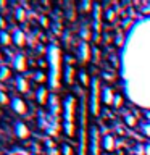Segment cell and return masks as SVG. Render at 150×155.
<instances>
[{
	"instance_id": "603a6c76",
	"label": "cell",
	"mask_w": 150,
	"mask_h": 155,
	"mask_svg": "<svg viewBox=\"0 0 150 155\" xmlns=\"http://www.w3.org/2000/svg\"><path fill=\"white\" fill-rule=\"evenodd\" d=\"M81 37H82V41H84V42L89 41V37H90V31H89V28H87V26H84V28L81 29Z\"/></svg>"
},
{
	"instance_id": "4316f807",
	"label": "cell",
	"mask_w": 150,
	"mask_h": 155,
	"mask_svg": "<svg viewBox=\"0 0 150 155\" xmlns=\"http://www.w3.org/2000/svg\"><path fill=\"white\" fill-rule=\"evenodd\" d=\"M15 16H16L18 21H24V10H23V8H16V12H15Z\"/></svg>"
},
{
	"instance_id": "3957f363",
	"label": "cell",
	"mask_w": 150,
	"mask_h": 155,
	"mask_svg": "<svg viewBox=\"0 0 150 155\" xmlns=\"http://www.w3.org/2000/svg\"><path fill=\"white\" fill-rule=\"evenodd\" d=\"M76 116V97L74 95H66L63 100V118L66 123H74Z\"/></svg>"
},
{
	"instance_id": "7a4b0ae2",
	"label": "cell",
	"mask_w": 150,
	"mask_h": 155,
	"mask_svg": "<svg viewBox=\"0 0 150 155\" xmlns=\"http://www.w3.org/2000/svg\"><path fill=\"white\" fill-rule=\"evenodd\" d=\"M89 91L90 92H89V99H87L89 111H90V115L97 116L100 113V104H102V87H100V79L99 78H92Z\"/></svg>"
},
{
	"instance_id": "9a60e30c",
	"label": "cell",
	"mask_w": 150,
	"mask_h": 155,
	"mask_svg": "<svg viewBox=\"0 0 150 155\" xmlns=\"http://www.w3.org/2000/svg\"><path fill=\"white\" fill-rule=\"evenodd\" d=\"M11 42H13L11 34L7 32L5 29H2V31H0V44H2V45H10Z\"/></svg>"
},
{
	"instance_id": "8fae6325",
	"label": "cell",
	"mask_w": 150,
	"mask_h": 155,
	"mask_svg": "<svg viewBox=\"0 0 150 155\" xmlns=\"http://www.w3.org/2000/svg\"><path fill=\"white\" fill-rule=\"evenodd\" d=\"M13 68L19 73L26 71V58H24L23 53H16L13 57Z\"/></svg>"
},
{
	"instance_id": "d6986e66",
	"label": "cell",
	"mask_w": 150,
	"mask_h": 155,
	"mask_svg": "<svg viewBox=\"0 0 150 155\" xmlns=\"http://www.w3.org/2000/svg\"><path fill=\"white\" fill-rule=\"evenodd\" d=\"M77 78H79V82H81L82 86L90 87V81H92V79H89V76H87V73H86L84 70L79 71V76H77Z\"/></svg>"
},
{
	"instance_id": "4fadbf2b",
	"label": "cell",
	"mask_w": 150,
	"mask_h": 155,
	"mask_svg": "<svg viewBox=\"0 0 150 155\" xmlns=\"http://www.w3.org/2000/svg\"><path fill=\"white\" fill-rule=\"evenodd\" d=\"M11 37H13V44H15V45H18V47H23L24 44H26V34H24L21 29H18V28L13 31Z\"/></svg>"
},
{
	"instance_id": "5b68a950",
	"label": "cell",
	"mask_w": 150,
	"mask_h": 155,
	"mask_svg": "<svg viewBox=\"0 0 150 155\" xmlns=\"http://www.w3.org/2000/svg\"><path fill=\"white\" fill-rule=\"evenodd\" d=\"M94 37L97 42L100 41V32H102V7L100 5H94Z\"/></svg>"
},
{
	"instance_id": "7402d4cb",
	"label": "cell",
	"mask_w": 150,
	"mask_h": 155,
	"mask_svg": "<svg viewBox=\"0 0 150 155\" xmlns=\"http://www.w3.org/2000/svg\"><path fill=\"white\" fill-rule=\"evenodd\" d=\"M124 121H126V124H128V126H131V128H134L135 123H137L135 118H134V115H131V113H128V115L124 116Z\"/></svg>"
},
{
	"instance_id": "6da1fadb",
	"label": "cell",
	"mask_w": 150,
	"mask_h": 155,
	"mask_svg": "<svg viewBox=\"0 0 150 155\" xmlns=\"http://www.w3.org/2000/svg\"><path fill=\"white\" fill-rule=\"evenodd\" d=\"M47 60H48V65H50V73H48V89L57 91L58 87H60V78H61V52L57 45H48Z\"/></svg>"
},
{
	"instance_id": "30bf717a",
	"label": "cell",
	"mask_w": 150,
	"mask_h": 155,
	"mask_svg": "<svg viewBox=\"0 0 150 155\" xmlns=\"http://www.w3.org/2000/svg\"><path fill=\"white\" fill-rule=\"evenodd\" d=\"M115 92L113 89L110 87H102V104L103 105H113V100H115Z\"/></svg>"
},
{
	"instance_id": "e0dca14e",
	"label": "cell",
	"mask_w": 150,
	"mask_h": 155,
	"mask_svg": "<svg viewBox=\"0 0 150 155\" xmlns=\"http://www.w3.org/2000/svg\"><path fill=\"white\" fill-rule=\"evenodd\" d=\"M63 129H65L66 136H70V137H74V136H76L74 123H66V121H63Z\"/></svg>"
},
{
	"instance_id": "8992f818",
	"label": "cell",
	"mask_w": 150,
	"mask_h": 155,
	"mask_svg": "<svg viewBox=\"0 0 150 155\" xmlns=\"http://www.w3.org/2000/svg\"><path fill=\"white\" fill-rule=\"evenodd\" d=\"M76 55H77V60H79L81 63H87V61H89L90 60V47H89V44L84 42V41H81V44L77 45Z\"/></svg>"
},
{
	"instance_id": "44dd1931",
	"label": "cell",
	"mask_w": 150,
	"mask_h": 155,
	"mask_svg": "<svg viewBox=\"0 0 150 155\" xmlns=\"http://www.w3.org/2000/svg\"><path fill=\"white\" fill-rule=\"evenodd\" d=\"M140 129H142V134L150 137V121H144L142 124H140Z\"/></svg>"
},
{
	"instance_id": "277c9868",
	"label": "cell",
	"mask_w": 150,
	"mask_h": 155,
	"mask_svg": "<svg viewBox=\"0 0 150 155\" xmlns=\"http://www.w3.org/2000/svg\"><path fill=\"white\" fill-rule=\"evenodd\" d=\"M100 136H99V129L95 126H92L89 131V155H100L99 149H100Z\"/></svg>"
},
{
	"instance_id": "484cf974",
	"label": "cell",
	"mask_w": 150,
	"mask_h": 155,
	"mask_svg": "<svg viewBox=\"0 0 150 155\" xmlns=\"http://www.w3.org/2000/svg\"><path fill=\"white\" fill-rule=\"evenodd\" d=\"M34 79H36L37 82H44V81L47 79V78H45V74H44L42 71H37L36 74H34ZM47 81H48V79H47Z\"/></svg>"
},
{
	"instance_id": "f1b7e54d",
	"label": "cell",
	"mask_w": 150,
	"mask_h": 155,
	"mask_svg": "<svg viewBox=\"0 0 150 155\" xmlns=\"http://www.w3.org/2000/svg\"><path fill=\"white\" fill-rule=\"evenodd\" d=\"M105 19L113 21V19H115V12H113V10H106V12H105Z\"/></svg>"
},
{
	"instance_id": "d4e9b609",
	"label": "cell",
	"mask_w": 150,
	"mask_h": 155,
	"mask_svg": "<svg viewBox=\"0 0 150 155\" xmlns=\"http://www.w3.org/2000/svg\"><path fill=\"white\" fill-rule=\"evenodd\" d=\"M79 8L82 10V12H89V10L94 8V5H92V2H82V3L79 5Z\"/></svg>"
},
{
	"instance_id": "83f0119b",
	"label": "cell",
	"mask_w": 150,
	"mask_h": 155,
	"mask_svg": "<svg viewBox=\"0 0 150 155\" xmlns=\"http://www.w3.org/2000/svg\"><path fill=\"white\" fill-rule=\"evenodd\" d=\"M121 104H123V97L121 95H115V100H113V107H116V108H119Z\"/></svg>"
},
{
	"instance_id": "5bb4252c",
	"label": "cell",
	"mask_w": 150,
	"mask_h": 155,
	"mask_svg": "<svg viewBox=\"0 0 150 155\" xmlns=\"http://www.w3.org/2000/svg\"><path fill=\"white\" fill-rule=\"evenodd\" d=\"M102 147H103L106 152H113L115 150V137L111 134H105L102 137Z\"/></svg>"
},
{
	"instance_id": "ffe728a7",
	"label": "cell",
	"mask_w": 150,
	"mask_h": 155,
	"mask_svg": "<svg viewBox=\"0 0 150 155\" xmlns=\"http://www.w3.org/2000/svg\"><path fill=\"white\" fill-rule=\"evenodd\" d=\"M10 68L8 66H0V81H7L10 78Z\"/></svg>"
},
{
	"instance_id": "4dcf8cb0",
	"label": "cell",
	"mask_w": 150,
	"mask_h": 155,
	"mask_svg": "<svg viewBox=\"0 0 150 155\" xmlns=\"http://www.w3.org/2000/svg\"><path fill=\"white\" fill-rule=\"evenodd\" d=\"M144 153H145V155H150V142L144 145Z\"/></svg>"
},
{
	"instance_id": "ba28073f",
	"label": "cell",
	"mask_w": 150,
	"mask_h": 155,
	"mask_svg": "<svg viewBox=\"0 0 150 155\" xmlns=\"http://www.w3.org/2000/svg\"><path fill=\"white\" fill-rule=\"evenodd\" d=\"M29 134H31V131H29V128L23 123V121H16V123H15V136H16L18 139H28Z\"/></svg>"
},
{
	"instance_id": "f546056e",
	"label": "cell",
	"mask_w": 150,
	"mask_h": 155,
	"mask_svg": "<svg viewBox=\"0 0 150 155\" xmlns=\"http://www.w3.org/2000/svg\"><path fill=\"white\" fill-rule=\"evenodd\" d=\"M7 102H8V97L5 95V92H2V91H0V105H5Z\"/></svg>"
},
{
	"instance_id": "2e32d148",
	"label": "cell",
	"mask_w": 150,
	"mask_h": 155,
	"mask_svg": "<svg viewBox=\"0 0 150 155\" xmlns=\"http://www.w3.org/2000/svg\"><path fill=\"white\" fill-rule=\"evenodd\" d=\"M15 84H16V87H18V91H19V92H28V89H29L28 81L24 79L23 76H18V78H16V81H15Z\"/></svg>"
},
{
	"instance_id": "ac0fdd59",
	"label": "cell",
	"mask_w": 150,
	"mask_h": 155,
	"mask_svg": "<svg viewBox=\"0 0 150 155\" xmlns=\"http://www.w3.org/2000/svg\"><path fill=\"white\" fill-rule=\"evenodd\" d=\"M65 81L68 84H71L74 81V68L73 66H65Z\"/></svg>"
},
{
	"instance_id": "cb8c5ba5",
	"label": "cell",
	"mask_w": 150,
	"mask_h": 155,
	"mask_svg": "<svg viewBox=\"0 0 150 155\" xmlns=\"http://www.w3.org/2000/svg\"><path fill=\"white\" fill-rule=\"evenodd\" d=\"M61 155H74V152H73V149L68 144H63L61 145Z\"/></svg>"
},
{
	"instance_id": "d6a6232c",
	"label": "cell",
	"mask_w": 150,
	"mask_h": 155,
	"mask_svg": "<svg viewBox=\"0 0 150 155\" xmlns=\"http://www.w3.org/2000/svg\"><path fill=\"white\" fill-rule=\"evenodd\" d=\"M5 28V23H3V18L0 16V31H2V29Z\"/></svg>"
},
{
	"instance_id": "1f68e13d",
	"label": "cell",
	"mask_w": 150,
	"mask_h": 155,
	"mask_svg": "<svg viewBox=\"0 0 150 155\" xmlns=\"http://www.w3.org/2000/svg\"><path fill=\"white\" fill-rule=\"evenodd\" d=\"M144 115H145V118H147V121H150V110H148V108L144 111Z\"/></svg>"
},
{
	"instance_id": "52a82bcc",
	"label": "cell",
	"mask_w": 150,
	"mask_h": 155,
	"mask_svg": "<svg viewBox=\"0 0 150 155\" xmlns=\"http://www.w3.org/2000/svg\"><path fill=\"white\" fill-rule=\"evenodd\" d=\"M10 107H11V110L16 115H24L28 111V107L24 104V100L19 99V97H11L10 99Z\"/></svg>"
},
{
	"instance_id": "9c48e42d",
	"label": "cell",
	"mask_w": 150,
	"mask_h": 155,
	"mask_svg": "<svg viewBox=\"0 0 150 155\" xmlns=\"http://www.w3.org/2000/svg\"><path fill=\"white\" fill-rule=\"evenodd\" d=\"M50 92H48V89L47 87H44V86H41L37 89V92H36V100L39 102L41 105H45V104H48V100H50Z\"/></svg>"
},
{
	"instance_id": "7c38bea8",
	"label": "cell",
	"mask_w": 150,
	"mask_h": 155,
	"mask_svg": "<svg viewBox=\"0 0 150 155\" xmlns=\"http://www.w3.org/2000/svg\"><path fill=\"white\" fill-rule=\"evenodd\" d=\"M48 105H50V113H52L53 116H57L58 113H60V111H61V107H63V105H60V100H58V97H57L55 94L50 95Z\"/></svg>"
}]
</instances>
